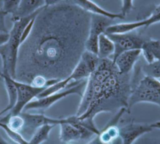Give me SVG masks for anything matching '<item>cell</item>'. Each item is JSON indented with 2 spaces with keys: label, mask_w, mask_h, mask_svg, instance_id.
<instances>
[{
  "label": "cell",
  "mask_w": 160,
  "mask_h": 144,
  "mask_svg": "<svg viewBox=\"0 0 160 144\" xmlns=\"http://www.w3.org/2000/svg\"><path fill=\"white\" fill-rule=\"evenodd\" d=\"M91 17L69 0L44 6L19 48L16 80L30 83L36 76L68 77L85 50Z\"/></svg>",
  "instance_id": "cell-1"
},
{
  "label": "cell",
  "mask_w": 160,
  "mask_h": 144,
  "mask_svg": "<svg viewBox=\"0 0 160 144\" xmlns=\"http://www.w3.org/2000/svg\"><path fill=\"white\" fill-rule=\"evenodd\" d=\"M132 88V73L121 74L111 58L101 59L87 79L76 115L94 123V118L101 113L116 112L121 108L128 112Z\"/></svg>",
  "instance_id": "cell-2"
},
{
  "label": "cell",
  "mask_w": 160,
  "mask_h": 144,
  "mask_svg": "<svg viewBox=\"0 0 160 144\" xmlns=\"http://www.w3.org/2000/svg\"><path fill=\"white\" fill-rule=\"evenodd\" d=\"M42 8L28 17L13 21L12 27L9 31L8 40L0 46V56L2 62V72L9 75L14 79H16V76L17 63L19 48L22 44V32L29 21L36 18Z\"/></svg>",
  "instance_id": "cell-3"
},
{
  "label": "cell",
  "mask_w": 160,
  "mask_h": 144,
  "mask_svg": "<svg viewBox=\"0 0 160 144\" xmlns=\"http://www.w3.org/2000/svg\"><path fill=\"white\" fill-rule=\"evenodd\" d=\"M148 103L156 105L160 110V81L145 76L133 87L128 100V113L136 104Z\"/></svg>",
  "instance_id": "cell-4"
},
{
  "label": "cell",
  "mask_w": 160,
  "mask_h": 144,
  "mask_svg": "<svg viewBox=\"0 0 160 144\" xmlns=\"http://www.w3.org/2000/svg\"><path fill=\"white\" fill-rule=\"evenodd\" d=\"M86 81L87 80L72 81L67 88L42 98H35L24 107V110L33 109L46 110L60 100L71 95H78L81 97L86 86Z\"/></svg>",
  "instance_id": "cell-5"
},
{
  "label": "cell",
  "mask_w": 160,
  "mask_h": 144,
  "mask_svg": "<svg viewBox=\"0 0 160 144\" xmlns=\"http://www.w3.org/2000/svg\"><path fill=\"white\" fill-rule=\"evenodd\" d=\"M106 34L112 41L114 44L115 49L112 58V61L124 51L132 49H141L143 43L149 38L145 33L136 30Z\"/></svg>",
  "instance_id": "cell-6"
},
{
  "label": "cell",
  "mask_w": 160,
  "mask_h": 144,
  "mask_svg": "<svg viewBox=\"0 0 160 144\" xmlns=\"http://www.w3.org/2000/svg\"><path fill=\"white\" fill-rule=\"evenodd\" d=\"M13 82L17 90V101L14 106L7 115H16L21 113L29 102L37 98L39 94L46 88L37 87L16 79H13Z\"/></svg>",
  "instance_id": "cell-7"
},
{
  "label": "cell",
  "mask_w": 160,
  "mask_h": 144,
  "mask_svg": "<svg viewBox=\"0 0 160 144\" xmlns=\"http://www.w3.org/2000/svg\"><path fill=\"white\" fill-rule=\"evenodd\" d=\"M114 19L91 14L89 29L85 43V50L98 54V43L99 36L105 33L106 29L113 24Z\"/></svg>",
  "instance_id": "cell-8"
},
{
  "label": "cell",
  "mask_w": 160,
  "mask_h": 144,
  "mask_svg": "<svg viewBox=\"0 0 160 144\" xmlns=\"http://www.w3.org/2000/svg\"><path fill=\"white\" fill-rule=\"evenodd\" d=\"M23 120V125L19 133L26 139H29L41 127L46 125H59L62 118H53L43 114H31L22 111L19 113ZM27 140V139H26Z\"/></svg>",
  "instance_id": "cell-9"
},
{
  "label": "cell",
  "mask_w": 160,
  "mask_h": 144,
  "mask_svg": "<svg viewBox=\"0 0 160 144\" xmlns=\"http://www.w3.org/2000/svg\"><path fill=\"white\" fill-rule=\"evenodd\" d=\"M154 129L151 124L130 121L119 127V136L123 144H133L141 136Z\"/></svg>",
  "instance_id": "cell-10"
},
{
  "label": "cell",
  "mask_w": 160,
  "mask_h": 144,
  "mask_svg": "<svg viewBox=\"0 0 160 144\" xmlns=\"http://www.w3.org/2000/svg\"><path fill=\"white\" fill-rule=\"evenodd\" d=\"M159 22H160V11H153L152 13L149 17L141 20L113 24L106 29L105 34L129 32L136 30L142 27H148Z\"/></svg>",
  "instance_id": "cell-11"
},
{
  "label": "cell",
  "mask_w": 160,
  "mask_h": 144,
  "mask_svg": "<svg viewBox=\"0 0 160 144\" xmlns=\"http://www.w3.org/2000/svg\"><path fill=\"white\" fill-rule=\"evenodd\" d=\"M141 55V49L126 51L119 54L113 61L121 74L127 75L132 73Z\"/></svg>",
  "instance_id": "cell-12"
},
{
  "label": "cell",
  "mask_w": 160,
  "mask_h": 144,
  "mask_svg": "<svg viewBox=\"0 0 160 144\" xmlns=\"http://www.w3.org/2000/svg\"><path fill=\"white\" fill-rule=\"evenodd\" d=\"M45 6L44 0H21L16 11L11 14L12 21L28 17Z\"/></svg>",
  "instance_id": "cell-13"
},
{
  "label": "cell",
  "mask_w": 160,
  "mask_h": 144,
  "mask_svg": "<svg viewBox=\"0 0 160 144\" xmlns=\"http://www.w3.org/2000/svg\"><path fill=\"white\" fill-rule=\"evenodd\" d=\"M84 11L94 14L103 16L112 19H122L124 17L121 13H112L101 8L92 0H69Z\"/></svg>",
  "instance_id": "cell-14"
},
{
  "label": "cell",
  "mask_w": 160,
  "mask_h": 144,
  "mask_svg": "<svg viewBox=\"0 0 160 144\" xmlns=\"http://www.w3.org/2000/svg\"><path fill=\"white\" fill-rule=\"evenodd\" d=\"M141 51L147 63L160 60V39L149 38L143 43Z\"/></svg>",
  "instance_id": "cell-15"
},
{
  "label": "cell",
  "mask_w": 160,
  "mask_h": 144,
  "mask_svg": "<svg viewBox=\"0 0 160 144\" xmlns=\"http://www.w3.org/2000/svg\"><path fill=\"white\" fill-rule=\"evenodd\" d=\"M0 76L3 79L8 95V103L7 106L0 112V116L11 111L17 101V90L14 84L13 79L9 75L0 72Z\"/></svg>",
  "instance_id": "cell-16"
},
{
  "label": "cell",
  "mask_w": 160,
  "mask_h": 144,
  "mask_svg": "<svg viewBox=\"0 0 160 144\" xmlns=\"http://www.w3.org/2000/svg\"><path fill=\"white\" fill-rule=\"evenodd\" d=\"M114 44L106 34H101L98 38V56L101 59L111 58L114 53Z\"/></svg>",
  "instance_id": "cell-17"
},
{
  "label": "cell",
  "mask_w": 160,
  "mask_h": 144,
  "mask_svg": "<svg viewBox=\"0 0 160 144\" xmlns=\"http://www.w3.org/2000/svg\"><path fill=\"white\" fill-rule=\"evenodd\" d=\"M56 126L52 125H46L39 128L28 140V144H41L49 139L51 130Z\"/></svg>",
  "instance_id": "cell-18"
},
{
  "label": "cell",
  "mask_w": 160,
  "mask_h": 144,
  "mask_svg": "<svg viewBox=\"0 0 160 144\" xmlns=\"http://www.w3.org/2000/svg\"><path fill=\"white\" fill-rule=\"evenodd\" d=\"M141 70L145 76L157 80L160 79V60L151 63H146L141 66Z\"/></svg>",
  "instance_id": "cell-19"
},
{
  "label": "cell",
  "mask_w": 160,
  "mask_h": 144,
  "mask_svg": "<svg viewBox=\"0 0 160 144\" xmlns=\"http://www.w3.org/2000/svg\"><path fill=\"white\" fill-rule=\"evenodd\" d=\"M0 128L6 132L11 140L17 144H28V140H26L19 131L10 128L7 123L0 121Z\"/></svg>",
  "instance_id": "cell-20"
},
{
  "label": "cell",
  "mask_w": 160,
  "mask_h": 144,
  "mask_svg": "<svg viewBox=\"0 0 160 144\" xmlns=\"http://www.w3.org/2000/svg\"><path fill=\"white\" fill-rule=\"evenodd\" d=\"M155 130L143 135L133 144H160V134L155 133Z\"/></svg>",
  "instance_id": "cell-21"
},
{
  "label": "cell",
  "mask_w": 160,
  "mask_h": 144,
  "mask_svg": "<svg viewBox=\"0 0 160 144\" xmlns=\"http://www.w3.org/2000/svg\"><path fill=\"white\" fill-rule=\"evenodd\" d=\"M21 0H2V9L8 14H12L16 11Z\"/></svg>",
  "instance_id": "cell-22"
},
{
  "label": "cell",
  "mask_w": 160,
  "mask_h": 144,
  "mask_svg": "<svg viewBox=\"0 0 160 144\" xmlns=\"http://www.w3.org/2000/svg\"><path fill=\"white\" fill-rule=\"evenodd\" d=\"M133 1L134 0H121V13L124 17H125L133 9Z\"/></svg>",
  "instance_id": "cell-23"
},
{
  "label": "cell",
  "mask_w": 160,
  "mask_h": 144,
  "mask_svg": "<svg viewBox=\"0 0 160 144\" xmlns=\"http://www.w3.org/2000/svg\"><path fill=\"white\" fill-rule=\"evenodd\" d=\"M8 14L3 11L2 9H0V32L1 33H8L9 31L8 30L6 23H5V18Z\"/></svg>",
  "instance_id": "cell-24"
},
{
  "label": "cell",
  "mask_w": 160,
  "mask_h": 144,
  "mask_svg": "<svg viewBox=\"0 0 160 144\" xmlns=\"http://www.w3.org/2000/svg\"><path fill=\"white\" fill-rule=\"evenodd\" d=\"M9 37V34L8 33H1L0 32V46L4 44L7 42Z\"/></svg>",
  "instance_id": "cell-25"
},
{
  "label": "cell",
  "mask_w": 160,
  "mask_h": 144,
  "mask_svg": "<svg viewBox=\"0 0 160 144\" xmlns=\"http://www.w3.org/2000/svg\"><path fill=\"white\" fill-rule=\"evenodd\" d=\"M85 144H104L99 139L98 135H95L92 138L88 141V142Z\"/></svg>",
  "instance_id": "cell-26"
},
{
  "label": "cell",
  "mask_w": 160,
  "mask_h": 144,
  "mask_svg": "<svg viewBox=\"0 0 160 144\" xmlns=\"http://www.w3.org/2000/svg\"><path fill=\"white\" fill-rule=\"evenodd\" d=\"M63 1H64V0H44L45 6H52V5L56 4L58 3H59Z\"/></svg>",
  "instance_id": "cell-27"
},
{
  "label": "cell",
  "mask_w": 160,
  "mask_h": 144,
  "mask_svg": "<svg viewBox=\"0 0 160 144\" xmlns=\"http://www.w3.org/2000/svg\"><path fill=\"white\" fill-rule=\"evenodd\" d=\"M110 144H123V143L121 137L119 136L118 137L115 138Z\"/></svg>",
  "instance_id": "cell-28"
},
{
  "label": "cell",
  "mask_w": 160,
  "mask_h": 144,
  "mask_svg": "<svg viewBox=\"0 0 160 144\" xmlns=\"http://www.w3.org/2000/svg\"><path fill=\"white\" fill-rule=\"evenodd\" d=\"M0 144H9L8 141H6L4 138L1 136V135L0 134Z\"/></svg>",
  "instance_id": "cell-29"
},
{
  "label": "cell",
  "mask_w": 160,
  "mask_h": 144,
  "mask_svg": "<svg viewBox=\"0 0 160 144\" xmlns=\"http://www.w3.org/2000/svg\"><path fill=\"white\" fill-rule=\"evenodd\" d=\"M152 126L154 128H157V129H160V124L158 123V122H156V123H152L151 124Z\"/></svg>",
  "instance_id": "cell-30"
},
{
  "label": "cell",
  "mask_w": 160,
  "mask_h": 144,
  "mask_svg": "<svg viewBox=\"0 0 160 144\" xmlns=\"http://www.w3.org/2000/svg\"><path fill=\"white\" fill-rule=\"evenodd\" d=\"M154 11H160V4L158 5L154 9Z\"/></svg>",
  "instance_id": "cell-31"
},
{
  "label": "cell",
  "mask_w": 160,
  "mask_h": 144,
  "mask_svg": "<svg viewBox=\"0 0 160 144\" xmlns=\"http://www.w3.org/2000/svg\"><path fill=\"white\" fill-rule=\"evenodd\" d=\"M157 122H158V123H159V124H160V121H157Z\"/></svg>",
  "instance_id": "cell-32"
},
{
  "label": "cell",
  "mask_w": 160,
  "mask_h": 144,
  "mask_svg": "<svg viewBox=\"0 0 160 144\" xmlns=\"http://www.w3.org/2000/svg\"><path fill=\"white\" fill-rule=\"evenodd\" d=\"M66 144H71V143H66Z\"/></svg>",
  "instance_id": "cell-33"
}]
</instances>
